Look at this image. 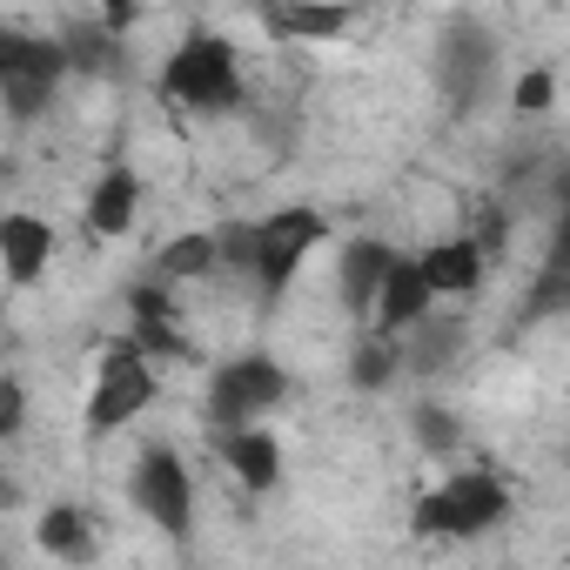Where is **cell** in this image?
Wrapping results in <instances>:
<instances>
[{
    "mask_svg": "<svg viewBox=\"0 0 570 570\" xmlns=\"http://www.w3.org/2000/svg\"><path fill=\"white\" fill-rule=\"evenodd\" d=\"M330 242H336L330 208H316V202H275L268 215L222 222V268L248 282L262 309H275V303L309 275V262H316Z\"/></svg>",
    "mask_w": 570,
    "mask_h": 570,
    "instance_id": "1",
    "label": "cell"
},
{
    "mask_svg": "<svg viewBox=\"0 0 570 570\" xmlns=\"http://www.w3.org/2000/svg\"><path fill=\"white\" fill-rule=\"evenodd\" d=\"M155 95L175 108V115H188V121H235L242 108H248V55H242V41L235 35H222V28H181L175 41H168V55H161V68H155Z\"/></svg>",
    "mask_w": 570,
    "mask_h": 570,
    "instance_id": "2",
    "label": "cell"
},
{
    "mask_svg": "<svg viewBox=\"0 0 570 570\" xmlns=\"http://www.w3.org/2000/svg\"><path fill=\"white\" fill-rule=\"evenodd\" d=\"M517 517V490L497 463H450L430 490H416L410 503V523L416 537H436V543H470V537H490Z\"/></svg>",
    "mask_w": 570,
    "mask_h": 570,
    "instance_id": "3",
    "label": "cell"
},
{
    "mask_svg": "<svg viewBox=\"0 0 570 570\" xmlns=\"http://www.w3.org/2000/svg\"><path fill=\"white\" fill-rule=\"evenodd\" d=\"M155 396H161V356L141 336L115 330L95 350V376H88V396H81V430L88 436H121L155 410Z\"/></svg>",
    "mask_w": 570,
    "mask_h": 570,
    "instance_id": "4",
    "label": "cell"
},
{
    "mask_svg": "<svg viewBox=\"0 0 570 570\" xmlns=\"http://www.w3.org/2000/svg\"><path fill=\"white\" fill-rule=\"evenodd\" d=\"M81 75L75 41L68 35H35V28H8L0 35V115L8 128H35L55 115L61 88Z\"/></svg>",
    "mask_w": 570,
    "mask_h": 570,
    "instance_id": "5",
    "label": "cell"
},
{
    "mask_svg": "<svg viewBox=\"0 0 570 570\" xmlns=\"http://www.w3.org/2000/svg\"><path fill=\"white\" fill-rule=\"evenodd\" d=\"M296 396V376L268 350H235L208 370L202 383V423L208 430H235V423H268L282 403Z\"/></svg>",
    "mask_w": 570,
    "mask_h": 570,
    "instance_id": "6",
    "label": "cell"
},
{
    "mask_svg": "<svg viewBox=\"0 0 570 570\" xmlns=\"http://www.w3.org/2000/svg\"><path fill=\"white\" fill-rule=\"evenodd\" d=\"M128 503H135V517H148L175 550H188L195 543V470H188V456L175 450V443H141L135 450V463H128Z\"/></svg>",
    "mask_w": 570,
    "mask_h": 570,
    "instance_id": "7",
    "label": "cell"
},
{
    "mask_svg": "<svg viewBox=\"0 0 570 570\" xmlns=\"http://www.w3.org/2000/svg\"><path fill=\"white\" fill-rule=\"evenodd\" d=\"M503 75V48L483 21H450L436 41H430V88L443 95V108H476Z\"/></svg>",
    "mask_w": 570,
    "mask_h": 570,
    "instance_id": "8",
    "label": "cell"
},
{
    "mask_svg": "<svg viewBox=\"0 0 570 570\" xmlns=\"http://www.w3.org/2000/svg\"><path fill=\"white\" fill-rule=\"evenodd\" d=\"M55 262H61V222L14 202L8 215H0V275H8V289L14 296L41 289V282L55 275Z\"/></svg>",
    "mask_w": 570,
    "mask_h": 570,
    "instance_id": "9",
    "label": "cell"
},
{
    "mask_svg": "<svg viewBox=\"0 0 570 570\" xmlns=\"http://www.w3.org/2000/svg\"><path fill=\"white\" fill-rule=\"evenodd\" d=\"M141 202H148L141 168L121 161V155L101 161L95 181H88V195H81V235H88V242H128L135 222H141Z\"/></svg>",
    "mask_w": 570,
    "mask_h": 570,
    "instance_id": "10",
    "label": "cell"
},
{
    "mask_svg": "<svg viewBox=\"0 0 570 570\" xmlns=\"http://www.w3.org/2000/svg\"><path fill=\"white\" fill-rule=\"evenodd\" d=\"M396 255H403V248L383 242V235H350V242L336 248V303H343L350 323H370V316H376V296H383Z\"/></svg>",
    "mask_w": 570,
    "mask_h": 570,
    "instance_id": "11",
    "label": "cell"
},
{
    "mask_svg": "<svg viewBox=\"0 0 570 570\" xmlns=\"http://www.w3.org/2000/svg\"><path fill=\"white\" fill-rule=\"evenodd\" d=\"M208 450H215V463L228 470V483L248 490V497H268V490L282 483V436H275L268 423L208 430Z\"/></svg>",
    "mask_w": 570,
    "mask_h": 570,
    "instance_id": "12",
    "label": "cell"
},
{
    "mask_svg": "<svg viewBox=\"0 0 570 570\" xmlns=\"http://www.w3.org/2000/svg\"><path fill=\"white\" fill-rule=\"evenodd\" d=\"M128 336H141L161 363H195V336L181 330V303L161 275H141L128 289Z\"/></svg>",
    "mask_w": 570,
    "mask_h": 570,
    "instance_id": "13",
    "label": "cell"
},
{
    "mask_svg": "<svg viewBox=\"0 0 570 570\" xmlns=\"http://www.w3.org/2000/svg\"><path fill=\"white\" fill-rule=\"evenodd\" d=\"M423 255V275H430V289L443 296V303H470L483 282H490V248H483V235L476 228H456V235H436L430 248H416Z\"/></svg>",
    "mask_w": 570,
    "mask_h": 570,
    "instance_id": "14",
    "label": "cell"
},
{
    "mask_svg": "<svg viewBox=\"0 0 570 570\" xmlns=\"http://www.w3.org/2000/svg\"><path fill=\"white\" fill-rule=\"evenodd\" d=\"M463 343H470V316H463V303H436L416 330H403L410 383H436V376H450L456 356H463Z\"/></svg>",
    "mask_w": 570,
    "mask_h": 570,
    "instance_id": "15",
    "label": "cell"
},
{
    "mask_svg": "<svg viewBox=\"0 0 570 570\" xmlns=\"http://www.w3.org/2000/svg\"><path fill=\"white\" fill-rule=\"evenodd\" d=\"M262 14V35L268 41H343L356 28V0H268Z\"/></svg>",
    "mask_w": 570,
    "mask_h": 570,
    "instance_id": "16",
    "label": "cell"
},
{
    "mask_svg": "<svg viewBox=\"0 0 570 570\" xmlns=\"http://www.w3.org/2000/svg\"><path fill=\"white\" fill-rule=\"evenodd\" d=\"M343 376L356 396H390L396 383H410V356H403V336L376 330V323H356V343L343 356Z\"/></svg>",
    "mask_w": 570,
    "mask_h": 570,
    "instance_id": "17",
    "label": "cell"
},
{
    "mask_svg": "<svg viewBox=\"0 0 570 570\" xmlns=\"http://www.w3.org/2000/svg\"><path fill=\"white\" fill-rule=\"evenodd\" d=\"M443 296L430 289V275H423V255L416 248H403L396 255V268H390V282H383V296H376V330H390V336H403V330H416L430 309H436Z\"/></svg>",
    "mask_w": 570,
    "mask_h": 570,
    "instance_id": "18",
    "label": "cell"
},
{
    "mask_svg": "<svg viewBox=\"0 0 570 570\" xmlns=\"http://www.w3.org/2000/svg\"><path fill=\"white\" fill-rule=\"evenodd\" d=\"M148 275H161L168 289H188V282L228 275V268H222V228H181V235H168V242L148 255Z\"/></svg>",
    "mask_w": 570,
    "mask_h": 570,
    "instance_id": "19",
    "label": "cell"
},
{
    "mask_svg": "<svg viewBox=\"0 0 570 570\" xmlns=\"http://www.w3.org/2000/svg\"><path fill=\"white\" fill-rule=\"evenodd\" d=\"M403 430H410V443H416L430 463H456V456H463V416H456L450 403H436V396H416V403L403 410Z\"/></svg>",
    "mask_w": 570,
    "mask_h": 570,
    "instance_id": "20",
    "label": "cell"
},
{
    "mask_svg": "<svg viewBox=\"0 0 570 570\" xmlns=\"http://www.w3.org/2000/svg\"><path fill=\"white\" fill-rule=\"evenodd\" d=\"M35 543L48 557H61V563H88L95 557V517L81 503H48L41 523H35Z\"/></svg>",
    "mask_w": 570,
    "mask_h": 570,
    "instance_id": "21",
    "label": "cell"
},
{
    "mask_svg": "<svg viewBox=\"0 0 570 570\" xmlns=\"http://www.w3.org/2000/svg\"><path fill=\"white\" fill-rule=\"evenodd\" d=\"M550 101H557V75L550 68H523L517 88H510V108L517 115H550Z\"/></svg>",
    "mask_w": 570,
    "mask_h": 570,
    "instance_id": "22",
    "label": "cell"
},
{
    "mask_svg": "<svg viewBox=\"0 0 570 570\" xmlns=\"http://www.w3.org/2000/svg\"><path fill=\"white\" fill-rule=\"evenodd\" d=\"M543 188H550V255H570V161Z\"/></svg>",
    "mask_w": 570,
    "mask_h": 570,
    "instance_id": "23",
    "label": "cell"
},
{
    "mask_svg": "<svg viewBox=\"0 0 570 570\" xmlns=\"http://www.w3.org/2000/svg\"><path fill=\"white\" fill-rule=\"evenodd\" d=\"M28 430V383H21V370H8L0 376V443H14Z\"/></svg>",
    "mask_w": 570,
    "mask_h": 570,
    "instance_id": "24",
    "label": "cell"
},
{
    "mask_svg": "<svg viewBox=\"0 0 570 570\" xmlns=\"http://www.w3.org/2000/svg\"><path fill=\"white\" fill-rule=\"evenodd\" d=\"M141 8H148V0H95V21H108V28H135L141 21Z\"/></svg>",
    "mask_w": 570,
    "mask_h": 570,
    "instance_id": "25",
    "label": "cell"
},
{
    "mask_svg": "<svg viewBox=\"0 0 570 570\" xmlns=\"http://www.w3.org/2000/svg\"><path fill=\"white\" fill-rule=\"evenodd\" d=\"M248 8H268V0H248Z\"/></svg>",
    "mask_w": 570,
    "mask_h": 570,
    "instance_id": "26",
    "label": "cell"
},
{
    "mask_svg": "<svg viewBox=\"0 0 570 570\" xmlns=\"http://www.w3.org/2000/svg\"><path fill=\"white\" fill-rule=\"evenodd\" d=\"M563 463H570V443H563Z\"/></svg>",
    "mask_w": 570,
    "mask_h": 570,
    "instance_id": "27",
    "label": "cell"
}]
</instances>
